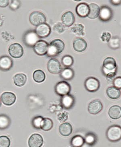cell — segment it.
<instances>
[{"label": "cell", "mask_w": 121, "mask_h": 147, "mask_svg": "<svg viewBox=\"0 0 121 147\" xmlns=\"http://www.w3.org/2000/svg\"><path fill=\"white\" fill-rule=\"evenodd\" d=\"M115 59L108 57L105 59L103 63L102 71L104 75L108 78H112L116 75L117 67Z\"/></svg>", "instance_id": "obj_1"}, {"label": "cell", "mask_w": 121, "mask_h": 147, "mask_svg": "<svg viewBox=\"0 0 121 147\" xmlns=\"http://www.w3.org/2000/svg\"><path fill=\"white\" fill-rule=\"evenodd\" d=\"M65 47V44L63 40L59 39L54 40L48 45L46 56L48 57L57 56L63 52Z\"/></svg>", "instance_id": "obj_2"}, {"label": "cell", "mask_w": 121, "mask_h": 147, "mask_svg": "<svg viewBox=\"0 0 121 147\" xmlns=\"http://www.w3.org/2000/svg\"><path fill=\"white\" fill-rule=\"evenodd\" d=\"M40 40V38L36 34L35 30L27 31L24 34L23 37V42L28 47H33Z\"/></svg>", "instance_id": "obj_3"}, {"label": "cell", "mask_w": 121, "mask_h": 147, "mask_svg": "<svg viewBox=\"0 0 121 147\" xmlns=\"http://www.w3.org/2000/svg\"><path fill=\"white\" fill-rule=\"evenodd\" d=\"M106 136L109 141L112 142H118L121 138V128L120 126L112 125L107 130Z\"/></svg>", "instance_id": "obj_4"}, {"label": "cell", "mask_w": 121, "mask_h": 147, "mask_svg": "<svg viewBox=\"0 0 121 147\" xmlns=\"http://www.w3.org/2000/svg\"><path fill=\"white\" fill-rule=\"evenodd\" d=\"M30 22L34 26H37L41 24L45 23L46 18L41 12L34 11L30 14L29 16Z\"/></svg>", "instance_id": "obj_5"}, {"label": "cell", "mask_w": 121, "mask_h": 147, "mask_svg": "<svg viewBox=\"0 0 121 147\" xmlns=\"http://www.w3.org/2000/svg\"><path fill=\"white\" fill-rule=\"evenodd\" d=\"M71 90L70 84L68 82L64 81L58 82L54 87L55 93L62 97L69 94Z\"/></svg>", "instance_id": "obj_6"}, {"label": "cell", "mask_w": 121, "mask_h": 147, "mask_svg": "<svg viewBox=\"0 0 121 147\" xmlns=\"http://www.w3.org/2000/svg\"><path fill=\"white\" fill-rule=\"evenodd\" d=\"M84 86L89 92H95L99 90L100 87L99 81L93 77L87 78L84 82Z\"/></svg>", "instance_id": "obj_7"}, {"label": "cell", "mask_w": 121, "mask_h": 147, "mask_svg": "<svg viewBox=\"0 0 121 147\" xmlns=\"http://www.w3.org/2000/svg\"><path fill=\"white\" fill-rule=\"evenodd\" d=\"M9 54L11 57L15 58H19L23 55L24 49L19 43L12 44L8 49Z\"/></svg>", "instance_id": "obj_8"}, {"label": "cell", "mask_w": 121, "mask_h": 147, "mask_svg": "<svg viewBox=\"0 0 121 147\" xmlns=\"http://www.w3.org/2000/svg\"><path fill=\"white\" fill-rule=\"evenodd\" d=\"M113 17V11L112 9L107 6H103L100 9L99 17L102 22L110 21Z\"/></svg>", "instance_id": "obj_9"}, {"label": "cell", "mask_w": 121, "mask_h": 147, "mask_svg": "<svg viewBox=\"0 0 121 147\" xmlns=\"http://www.w3.org/2000/svg\"><path fill=\"white\" fill-rule=\"evenodd\" d=\"M48 43L42 40H40L33 47L34 52L40 56L45 55L47 53Z\"/></svg>", "instance_id": "obj_10"}, {"label": "cell", "mask_w": 121, "mask_h": 147, "mask_svg": "<svg viewBox=\"0 0 121 147\" xmlns=\"http://www.w3.org/2000/svg\"><path fill=\"white\" fill-rule=\"evenodd\" d=\"M35 31L40 38H45L49 36L51 29L49 25L44 23L36 26Z\"/></svg>", "instance_id": "obj_11"}, {"label": "cell", "mask_w": 121, "mask_h": 147, "mask_svg": "<svg viewBox=\"0 0 121 147\" xmlns=\"http://www.w3.org/2000/svg\"><path fill=\"white\" fill-rule=\"evenodd\" d=\"M47 69L50 73L56 74L60 73L62 70V66L58 60L51 58L48 62Z\"/></svg>", "instance_id": "obj_12"}, {"label": "cell", "mask_w": 121, "mask_h": 147, "mask_svg": "<svg viewBox=\"0 0 121 147\" xmlns=\"http://www.w3.org/2000/svg\"><path fill=\"white\" fill-rule=\"evenodd\" d=\"M12 59L7 55H3L0 57V70L3 71H8L13 66Z\"/></svg>", "instance_id": "obj_13"}, {"label": "cell", "mask_w": 121, "mask_h": 147, "mask_svg": "<svg viewBox=\"0 0 121 147\" xmlns=\"http://www.w3.org/2000/svg\"><path fill=\"white\" fill-rule=\"evenodd\" d=\"M44 142L43 139L40 134H32L28 140L29 147H41Z\"/></svg>", "instance_id": "obj_14"}, {"label": "cell", "mask_w": 121, "mask_h": 147, "mask_svg": "<svg viewBox=\"0 0 121 147\" xmlns=\"http://www.w3.org/2000/svg\"><path fill=\"white\" fill-rule=\"evenodd\" d=\"M103 108V104L99 100H95L91 102L88 106V111L90 114L97 115L101 112Z\"/></svg>", "instance_id": "obj_15"}, {"label": "cell", "mask_w": 121, "mask_h": 147, "mask_svg": "<svg viewBox=\"0 0 121 147\" xmlns=\"http://www.w3.org/2000/svg\"><path fill=\"white\" fill-rule=\"evenodd\" d=\"M1 100L6 106H10L14 104L16 100L15 95L11 92H5L2 94Z\"/></svg>", "instance_id": "obj_16"}, {"label": "cell", "mask_w": 121, "mask_h": 147, "mask_svg": "<svg viewBox=\"0 0 121 147\" xmlns=\"http://www.w3.org/2000/svg\"><path fill=\"white\" fill-rule=\"evenodd\" d=\"M75 102L74 97L69 94L62 96L61 99V105L66 109H70L72 108Z\"/></svg>", "instance_id": "obj_17"}, {"label": "cell", "mask_w": 121, "mask_h": 147, "mask_svg": "<svg viewBox=\"0 0 121 147\" xmlns=\"http://www.w3.org/2000/svg\"><path fill=\"white\" fill-rule=\"evenodd\" d=\"M76 13L80 17H87L89 13V5L86 3H80L76 6Z\"/></svg>", "instance_id": "obj_18"}, {"label": "cell", "mask_w": 121, "mask_h": 147, "mask_svg": "<svg viewBox=\"0 0 121 147\" xmlns=\"http://www.w3.org/2000/svg\"><path fill=\"white\" fill-rule=\"evenodd\" d=\"M61 20L65 26H71L75 22V17L74 13L70 11L66 12L62 16Z\"/></svg>", "instance_id": "obj_19"}, {"label": "cell", "mask_w": 121, "mask_h": 147, "mask_svg": "<svg viewBox=\"0 0 121 147\" xmlns=\"http://www.w3.org/2000/svg\"><path fill=\"white\" fill-rule=\"evenodd\" d=\"M87 47V42L83 38H78L74 40L73 47L77 52H83L86 50Z\"/></svg>", "instance_id": "obj_20"}, {"label": "cell", "mask_w": 121, "mask_h": 147, "mask_svg": "<svg viewBox=\"0 0 121 147\" xmlns=\"http://www.w3.org/2000/svg\"><path fill=\"white\" fill-rule=\"evenodd\" d=\"M73 131L72 127L68 123H65L60 125L59 127V132L63 136L67 137L70 136Z\"/></svg>", "instance_id": "obj_21"}, {"label": "cell", "mask_w": 121, "mask_h": 147, "mask_svg": "<svg viewBox=\"0 0 121 147\" xmlns=\"http://www.w3.org/2000/svg\"><path fill=\"white\" fill-rule=\"evenodd\" d=\"M89 11L88 17L91 19L97 18L99 17L100 8L97 5L91 3L89 5Z\"/></svg>", "instance_id": "obj_22"}, {"label": "cell", "mask_w": 121, "mask_h": 147, "mask_svg": "<svg viewBox=\"0 0 121 147\" xmlns=\"http://www.w3.org/2000/svg\"><path fill=\"white\" fill-rule=\"evenodd\" d=\"M109 116L112 119L116 120L121 117V108L120 106L115 105L112 106L109 110Z\"/></svg>", "instance_id": "obj_23"}, {"label": "cell", "mask_w": 121, "mask_h": 147, "mask_svg": "<svg viewBox=\"0 0 121 147\" xmlns=\"http://www.w3.org/2000/svg\"><path fill=\"white\" fill-rule=\"evenodd\" d=\"M75 75L73 69L70 67H65L61 71L60 76L64 80H69L73 79Z\"/></svg>", "instance_id": "obj_24"}, {"label": "cell", "mask_w": 121, "mask_h": 147, "mask_svg": "<svg viewBox=\"0 0 121 147\" xmlns=\"http://www.w3.org/2000/svg\"><path fill=\"white\" fill-rule=\"evenodd\" d=\"M26 81L27 76L24 74H17L13 77L14 83L17 87H21L24 86Z\"/></svg>", "instance_id": "obj_25"}, {"label": "cell", "mask_w": 121, "mask_h": 147, "mask_svg": "<svg viewBox=\"0 0 121 147\" xmlns=\"http://www.w3.org/2000/svg\"><path fill=\"white\" fill-rule=\"evenodd\" d=\"M11 124V119L7 115L5 114L0 115V130L6 129L9 127Z\"/></svg>", "instance_id": "obj_26"}, {"label": "cell", "mask_w": 121, "mask_h": 147, "mask_svg": "<svg viewBox=\"0 0 121 147\" xmlns=\"http://www.w3.org/2000/svg\"><path fill=\"white\" fill-rule=\"evenodd\" d=\"M108 97L113 100L118 99L121 96V91L120 89H117L114 87H109L106 91Z\"/></svg>", "instance_id": "obj_27"}, {"label": "cell", "mask_w": 121, "mask_h": 147, "mask_svg": "<svg viewBox=\"0 0 121 147\" xmlns=\"http://www.w3.org/2000/svg\"><path fill=\"white\" fill-rule=\"evenodd\" d=\"M34 80L38 83H41L44 82L45 80L46 75L45 73L40 69L36 70L33 74Z\"/></svg>", "instance_id": "obj_28"}, {"label": "cell", "mask_w": 121, "mask_h": 147, "mask_svg": "<svg viewBox=\"0 0 121 147\" xmlns=\"http://www.w3.org/2000/svg\"><path fill=\"white\" fill-rule=\"evenodd\" d=\"M85 142L84 139L79 135L74 136L71 139V144L75 147H81Z\"/></svg>", "instance_id": "obj_29"}, {"label": "cell", "mask_w": 121, "mask_h": 147, "mask_svg": "<svg viewBox=\"0 0 121 147\" xmlns=\"http://www.w3.org/2000/svg\"><path fill=\"white\" fill-rule=\"evenodd\" d=\"M71 31L77 36H83L85 35L84 32V26L81 24H76L71 28Z\"/></svg>", "instance_id": "obj_30"}, {"label": "cell", "mask_w": 121, "mask_h": 147, "mask_svg": "<svg viewBox=\"0 0 121 147\" xmlns=\"http://www.w3.org/2000/svg\"><path fill=\"white\" fill-rule=\"evenodd\" d=\"M53 123L49 118H44L41 126V129L44 131H50L53 127Z\"/></svg>", "instance_id": "obj_31"}, {"label": "cell", "mask_w": 121, "mask_h": 147, "mask_svg": "<svg viewBox=\"0 0 121 147\" xmlns=\"http://www.w3.org/2000/svg\"><path fill=\"white\" fill-rule=\"evenodd\" d=\"M108 43L111 48L113 49H117L120 46V40L118 37H113L111 38Z\"/></svg>", "instance_id": "obj_32"}, {"label": "cell", "mask_w": 121, "mask_h": 147, "mask_svg": "<svg viewBox=\"0 0 121 147\" xmlns=\"http://www.w3.org/2000/svg\"><path fill=\"white\" fill-rule=\"evenodd\" d=\"M74 59L72 56L69 55H66L63 57L61 59V63L63 66L69 67L74 63Z\"/></svg>", "instance_id": "obj_33"}, {"label": "cell", "mask_w": 121, "mask_h": 147, "mask_svg": "<svg viewBox=\"0 0 121 147\" xmlns=\"http://www.w3.org/2000/svg\"><path fill=\"white\" fill-rule=\"evenodd\" d=\"M44 118L41 116H36L33 119L32 124L34 129L39 130L41 129V126Z\"/></svg>", "instance_id": "obj_34"}, {"label": "cell", "mask_w": 121, "mask_h": 147, "mask_svg": "<svg viewBox=\"0 0 121 147\" xmlns=\"http://www.w3.org/2000/svg\"><path fill=\"white\" fill-rule=\"evenodd\" d=\"M97 140V136H95V134L92 133H89L87 134L84 139L85 142L90 146L95 144Z\"/></svg>", "instance_id": "obj_35"}, {"label": "cell", "mask_w": 121, "mask_h": 147, "mask_svg": "<svg viewBox=\"0 0 121 147\" xmlns=\"http://www.w3.org/2000/svg\"><path fill=\"white\" fill-rule=\"evenodd\" d=\"M11 141L8 137L6 136H0V147H9Z\"/></svg>", "instance_id": "obj_36"}, {"label": "cell", "mask_w": 121, "mask_h": 147, "mask_svg": "<svg viewBox=\"0 0 121 147\" xmlns=\"http://www.w3.org/2000/svg\"><path fill=\"white\" fill-rule=\"evenodd\" d=\"M53 30L55 32L58 34H61L65 30V26L61 23H58L54 25L53 27Z\"/></svg>", "instance_id": "obj_37"}, {"label": "cell", "mask_w": 121, "mask_h": 147, "mask_svg": "<svg viewBox=\"0 0 121 147\" xmlns=\"http://www.w3.org/2000/svg\"><path fill=\"white\" fill-rule=\"evenodd\" d=\"M21 6V1L18 0L12 1L9 5V8L11 10L15 11Z\"/></svg>", "instance_id": "obj_38"}, {"label": "cell", "mask_w": 121, "mask_h": 147, "mask_svg": "<svg viewBox=\"0 0 121 147\" xmlns=\"http://www.w3.org/2000/svg\"><path fill=\"white\" fill-rule=\"evenodd\" d=\"M101 38L102 41L108 42L111 38V35L109 32H104L102 34Z\"/></svg>", "instance_id": "obj_39"}, {"label": "cell", "mask_w": 121, "mask_h": 147, "mask_svg": "<svg viewBox=\"0 0 121 147\" xmlns=\"http://www.w3.org/2000/svg\"><path fill=\"white\" fill-rule=\"evenodd\" d=\"M113 84H114V87L117 88V89H120L121 88V76H118L116 77L114 79L113 81Z\"/></svg>", "instance_id": "obj_40"}, {"label": "cell", "mask_w": 121, "mask_h": 147, "mask_svg": "<svg viewBox=\"0 0 121 147\" xmlns=\"http://www.w3.org/2000/svg\"><path fill=\"white\" fill-rule=\"evenodd\" d=\"M9 3L8 0H0V7L2 8L6 7Z\"/></svg>", "instance_id": "obj_41"}, {"label": "cell", "mask_w": 121, "mask_h": 147, "mask_svg": "<svg viewBox=\"0 0 121 147\" xmlns=\"http://www.w3.org/2000/svg\"><path fill=\"white\" fill-rule=\"evenodd\" d=\"M5 17L3 15L0 14V27L1 26L4 22Z\"/></svg>", "instance_id": "obj_42"}, {"label": "cell", "mask_w": 121, "mask_h": 147, "mask_svg": "<svg viewBox=\"0 0 121 147\" xmlns=\"http://www.w3.org/2000/svg\"><path fill=\"white\" fill-rule=\"evenodd\" d=\"M120 0L119 1H111L110 2L112 4L114 5H119L121 4Z\"/></svg>", "instance_id": "obj_43"}, {"label": "cell", "mask_w": 121, "mask_h": 147, "mask_svg": "<svg viewBox=\"0 0 121 147\" xmlns=\"http://www.w3.org/2000/svg\"><path fill=\"white\" fill-rule=\"evenodd\" d=\"M1 105V97H0V106Z\"/></svg>", "instance_id": "obj_44"}, {"label": "cell", "mask_w": 121, "mask_h": 147, "mask_svg": "<svg viewBox=\"0 0 121 147\" xmlns=\"http://www.w3.org/2000/svg\"></svg>", "instance_id": "obj_45"}]
</instances>
